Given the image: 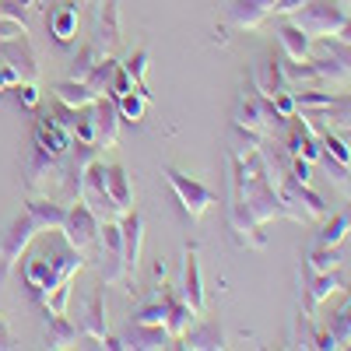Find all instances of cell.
<instances>
[{"mask_svg":"<svg viewBox=\"0 0 351 351\" xmlns=\"http://www.w3.org/2000/svg\"><path fill=\"white\" fill-rule=\"evenodd\" d=\"M228 232L239 246L263 250L267 236L260 232V225H267L274 218H288L278 186L271 183L267 165H263L260 144H246L228 152Z\"/></svg>","mask_w":351,"mask_h":351,"instance_id":"1","label":"cell"},{"mask_svg":"<svg viewBox=\"0 0 351 351\" xmlns=\"http://www.w3.org/2000/svg\"><path fill=\"white\" fill-rule=\"evenodd\" d=\"M285 123H288V120H281V116L274 112V106L263 99V95L253 92V84L239 92V99H236V116H232V127H239V130H246V134H253V137L263 141V137L281 134Z\"/></svg>","mask_w":351,"mask_h":351,"instance_id":"2","label":"cell"},{"mask_svg":"<svg viewBox=\"0 0 351 351\" xmlns=\"http://www.w3.org/2000/svg\"><path fill=\"white\" fill-rule=\"evenodd\" d=\"M348 18L351 14H348V8L341 4V0H309L306 8H299L295 14H291V21L313 39H334Z\"/></svg>","mask_w":351,"mask_h":351,"instance_id":"3","label":"cell"},{"mask_svg":"<svg viewBox=\"0 0 351 351\" xmlns=\"http://www.w3.org/2000/svg\"><path fill=\"white\" fill-rule=\"evenodd\" d=\"M165 180H169V186H172L176 200H180V208H183V215H186L190 221L204 218V211H208L211 204H218L215 190H208L200 180H193V176L180 172L176 165H165Z\"/></svg>","mask_w":351,"mask_h":351,"instance_id":"4","label":"cell"},{"mask_svg":"<svg viewBox=\"0 0 351 351\" xmlns=\"http://www.w3.org/2000/svg\"><path fill=\"white\" fill-rule=\"evenodd\" d=\"M99 260H102V263H99L102 285H120V281H127L120 221H102V228H99Z\"/></svg>","mask_w":351,"mask_h":351,"instance_id":"5","label":"cell"},{"mask_svg":"<svg viewBox=\"0 0 351 351\" xmlns=\"http://www.w3.org/2000/svg\"><path fill=\"white\" fill-rule=\"evenodd\" d=\"M21 278H25V285H28V295H32L39 306L49 299V291L60 285V281H71V278H60V271L53 267V260L46 256L43 246H39L36 253L25 250V256H21Z\"/></svg>","mask_w":351,"mask_h":351,"instance_id":"6","label":"cell"},{"mask_svg":"<svg viewBox=\"0 0 351 351\" xmlns=\"http://www.w3.org/2000/svg\"><path fill=\"white\" fill-rule=\"evenodd\" d=\"M71 130L64 127L60 112H36V123H32V144L28 148H36L39 155L46 158H64L67 148H71Z\"/></svg>","mask_w":351,"mask_h":351,"instance_id":"7","label":"cell"},{"mask_svg":"<svg viewBox=\"0 0 351 351\" xmlns=\"http://www.w3.org/2000/svg\"><path fill=\"white\" fill-rule=\"evenodd\" d=\"M99 228H102V221L88 211V204L84 200H74V204H67V218H64V239L77 250V253H92L95 246H99Z\"/></svg>","mask_w":351,"mask_h":351,"instance_id":"8","label":"cell"},{"mask_svg":"<svg viewBox=\"0 0 351 351\" xmlns=\"http://www.w3.org/2000/svg\"><path fill=\"white\" fill-rule=\"evenodd\" d=\"M39 236H43V225H39V218L25 208V211H21V215L8 225L4 239H0V263H4V267H14V263L25 256V250L32 246Z\"/></svg>","mask_w":351,"mask_h":351,"instance_id":"9","label":"cell"},{"mask_svg":"<svg viewBox=\"0 0 351 351\" xmlns=\"http://www.w3.org/2000/svg\"><path fill=\"white\" fill-rule=\"evenodd\" d=\"M302 313L306 316H316V309L324 306L330 295H337V291H348V278L341 274V267L334 271H324V274H313L306 263H302Z\"/></svg>","mask_w":351,"mask_h":351,"instance_id":"10","label":"cell"},{"mask_svg":"<svg viewBox=\"0 0 351 351\" xmlns=\"http://www.w3.org/2000/svg\"><path fill=\"white\" fill-rule=\"evenodd\" d=\"M81 200L88 204V211H92L99 221H116L120 211H116V204L106 190V162L95 158L92 165L84 169V183H81Z\"/></svg>","mask_w":351,"mask_h":351,"instance_id":"11","label":"cell"},{"mask_svg":"<svg viewBox=\"0 0 351 351\" xmlns=\"http://www.w3.org/2000/svg\"><path fill=\"white\" fill-rule=\"evenodd\" d=\"M285 127H288V130H285V152H288V158H306V162H313V165L324 158V148H319L316 130L302 120L299 112L291 116Z\"/></svg>","mask_w":351,"mask_h":351,"instance_id":"12","label":"cell"},{"mask_svg":"<svg viewBox=\"0 0 351 351\" xmlns=\"http://www.w3.org/2000/svg\"><path fill=\"white\" fill-rule=\"evenodd\" d=\"M180 295L190 302V309L197 316H204V309H208V295H204V274H200V250H197V243L183 246V288H180Z\"/></svg>","mask_w":351,"mask_h":351,"instance_id":"13","label":"cell"},{"mask_svg":"<svg viewBox=\"0 0 351 351\" xmlns=\"http://www.w3.org/2000/svg\"><path fill=\"white\" fill-rule=\"evenodd\" d=\"M250 84H253V92L263 95L267 102H274L281 92H288V81H285V71H281V56H267V60H260L253 71H250Z\"/></svg>","mask_w":351,"mask_h":351,"instance_id":"14","label":"cell"},{"mask_svg":"<svg viewBox=\"0 0 351 351\" xmlns=\"http://www.w3.org/2000/svg\"><path fill=\"white\" fill-rule=\"evenodd\" d=\"M77 330H81V337H92V341L106 344V337H109V319H106V295H102V288H92V295L84 299Z\"/></svg>","mask_w":351,"mask_h":351,"instance_id":"15","label":"cell"},{"mask_svg":"<svg viewBox=\"0 0 351 351\" xmlns=\"http://www.w3.org/2000/svg\"><path fill=\"white\" fill-rule=\"evenodd\" d=\"M0 60L11 64L21 74V81H36L39 77V60H36V49H32V43H28V36L0 43Z\"/></svg>","mask_w":351,"mask_h":351,"instance_id":"16","label":"cell"},{"mask_svg":"<svg viewBox=\"0 0 351 351\" xmlns=\"http://www.w3.org/2000/svg\"><path fill=\"white\" fill-rule=\"evenodd\" d=\"M123 232V263H127V278H137L141 267V243H144V218L137 215V208H130L127 215L116 218Z\"/></svg>","mask_w":351,"mask_h":351,"instance_id":"17","label":"cell"},{"mask_svg":"<svg viewBox=\"0 0 351 351\" xmlns=\"http://www.w3.org/2000/svg\"><path fill=\"white\" fill-rule=\"evenodd\" d=\"M120 0H102L99 4V28H95V46L102 56H112L120 49Z\"/></svg>","mask_w":351,"mask_h":351,"instance_id":"18","label":"cell"},{"mask_svg":"<svg viewBox=\"0 0 351 351\" xmlns=\"http://www.w3.org/2000/svg\"><path fill=\"white\" fill-rule=\"evenodd\" d=\"M274 8H278V0H232L228 21L236 28L253 32V28H260L267 18H274Z\"/></svg>","mask_w":351,"mask_h":351,"instance_id":"19","label":"cell"},{"mask_svg":"<svg viewBox=\"0 0 351 351\" xmlns=\"http://www.w3.org/2000/svg\"><path fill=\"white\" fill-rule=\"evenodd\" d=\"M92 112H95V134H99V148H112V144L120 141V123H123L120 109H116V102H112L109 95H102V99H95Z\"/></svg>","mask_w":351,"mask_h":351,"instance_id":"20","label":"cell"},{"mask_svg":"<svg viewBox=\"0 0 351 351\" xmlns=\"http://www.w3.org/2000/svg\"><path fill=\"white\" fill-rule=\"evenodd\" d=\"M162 299H165V330H169L172 341H180L190 330V324L197 319V313L190 309V302L183 295H176V291H169V288H162Z\"/></svg>","mask_w":351,"mask_h":351,"instance_id":"21","label":"cell"},{"mask_svg":"<svg viewBox=\"0 0 351 351\" xmlns=\"http://www.w3.org/2000/svg\"><path fill=\"white\" fill-rule=\"evenodd\" d=\"M183 344L180 348H193V351H218V348H225V330H221V324L211 316V319H204V324H190V330L180 337Z\"/></svg>","mask_w":351,"mask_h":351,"instance_id":"22","label":"cell"},{"mask_svg":"<svg viewBox=\"0 0 351 351\" xmlns=\"http://www.w3.org/2000/svg\"><path fill=\"white\" fill-rule=\"evenodd\" d=\"M172 337L165 327H148V324H134L127 319V327L120 334V344L123 348H141V351H155V348H165Z\"/></svg>","mask_w":351,"mask_h":351,"instance_id":"23","label":"cell"},{"mask_svg":"<svg viewBox=\"0 0 351 351\" xmlns=\"http://www.w3.org/2000/svg\"><path fill=\"white\" fill-rule=\"evenodd\" d=\"M278 43H281V53L285 60H295V64H306L313 56V36H306L295 21H285L278 28Z\"/></svg>","mask_w":351,"mask_h":351,"instance_id":"24","label":"cell"},{"mask_svg":"<svg viewBox=\"0 0 351 351\" xmlns=\"http://www.w3.org/2000/svg\"><path fill=\"white\" fill-rule=\"evenodd\" d=\"M106 190H109V197H112V204H116V211H120V215H127L134 208V186H130L127 169L120 162L106 165Z\"/></svg>","mask_w":351,"mask_h":351,"instance_id":"25","label":"cell"},{"mask_svg":"<svg viewBox=\"0 0 351 351\" xmlns=\"http://www.w3.org/2000/svg\"><path fill=\"white\" fill-rule=\"evenodd\" d=\"M53 99L60 102V106H67V109H88V106H95V92L88 88V81H60L53 88Z\"/></svg>","mask_w":351,"mask_h":351,"instance_id":"26","label":"cell"},{"mask_svg":"<svg viewBox=\"0 0 351 351\" xmlns=\"http://www.w3.org/2000/svg\"><path fill=\"white\" fill-rule=\"evenodd\" d=\"M77 21H81L77 4H60V8L49 14V32H53V39L60 43V46L74 43V36H77Z\"/></svg>","mask_w":351,"mask_h":351,"instance_id":"27","label":"cell"},{"mask_svg":"<svg viewBox=\"0 0 351 351\" xmlns=\"http://www.w3.org/2000/svg\"><path fill=\"white\" fill-rule=\"evenodd\" d=\"M77 337H81V330L67 319V313L64 316L46 313V348H71V344H77Z\"/></svg>","mask_w":351,"mask_h":351,"instance_id":"28","label":"cell"},{"mask_svg":"<svg viewBox=\"0 0 351 351\" xmlns=\"http://www.w3.org/2000/svg\"><path fill=\"white\" fill-rule=\"evenodd\" d=\"M112 102H116V109H120L123 120L141 123V120H144V112H148V106H152V95H148V88H130L127 95L112 99Z\"/></svg>","mask_w":351,"mask_h":351,"instance_id":"29","label":"cell"},{"mask_svg":"<svg viewBox=\"0 0 351 351\" xmlns=\"http://www.w3.org/2000/svg\"><path fill=\"white\" fill-rule=\"evenodd\" d=\"M341 250L337 246H313L309 253H306V267L313 271V274H324V271H334V267H341Z\"/></svg>","mask_w":351,"mask_h":351,"instance_id":"30","label":"cell"},{"mask_svg":"<svg viewBox=\"0 0 351 351\" xmlns=\"http://www.w3.org/2000/svg\"><path fill=\"white\" fill-rule=\"evenodd\" d=\"M348 232H351V221H348V215L341 211V215H334L324 228L316 232V246H341Z\"/></svg>","mask_w":351,"mask_h":351,"instance_id":"31","label":"cell"},{"mask_svg":"<svg viewBox=\"0 0 351 351\" xmlns=\"http://www.w3.org/2000/svg\"><path fill=\"white\" fill-rule=\"evenodd\" d=\"M99 60H102V49H99L95 43L81 46V53H77L74 60H71V71H67V77H71V81H84V77H88V71H92Z\"/></svg>","mask_w":351,"mask_h":351,"instance_id":"32","label":"cell"},{"mask_svg":"<svg viewBox=\"0 0 351 351\" xmlns=\"http://www.w3.org/2000/svg\"><path fill=\"white\" fill-rule=\"evenodd\" d=\"M130 319H134V324H148V327H165V299L155 295L152 302L137 306V309L130 313Z\"/></svg>","mask_w":351,"mask_h":351,"instance_id":"33","label":"cell"},{"mask_svg":"<svg viewBox=\"0 0 351 351\" xmlns=\"http://www.w3.org/2000/svg\"><path fill=\"white\" fill-rule=\"evenodd\" d=\"M112 71H116V60H112V56H102V60L92 67V71H88V88H92V92L102 99L106 92H109V77H112Z\"/></svg>","mask_w":351,"mask_h":351,"instance_id":"34","label":"cell"},{"mask_svg":"<svg viewBox=\"0 0 351 351\" xmlns=\"http://www.w3.org/2000/svg\"><path fill=\"white\" fill-rule=\"evenodd\" d=\"M327 330L334 334L337 348H351V302H348L344 309H337V313L330 316V324H327Z\"/></svg>","mask_w":351,"mask_h":351,"instance_id":"35","label":"cell"},{"mask_svg":"<svg viewBox=\"0 0 351 351\" xmlns=\"http://www.w3.org/2000/svg\"><path fill=\"white\" fill-rule=\"evenodd\" d=\"M148 60H152V53L144 49V46H141L137 53H130L127 60H123V71L134 77V84H137V88H144V74H148Z\"/></svg>","mask_w":351,"mask_h":351,"instance_id":"36","label":"cell"},{"mask_svg":"<svg viewBox=\"0 0 351 351\" xmlns=\"http://www.w3.org/2000/svg\"><path fill=\"white\" fill-rule=\"evenodd\" d=\"M130 88H137L134 77L123 71V64H116V71H112V77H109V92H106V95H109V99H120V95L130 92Z\"/></svg>","mask_w":351,"mask_h":351,"instance_id":"37","label":"cell"},{"mask_svg":"<svg viewBox=\"0 0 351 351\" xmlns=\"http://www.w3.org/2000/svg\"><path fill=\"white\" fill-rule=\"evenodd\" d=\"M11 92L18 95V102H21L25 109H39V84H36V81H18Z\"/></svg>","mask_w":351,"mask_h":351,"instance_id":"38","label":"cell"},{"mask_svg":"<svg viewBox=\"0 0 351 351\" xmlns=\"http://www.w3.org/2000/svg\"><path fill=\"white\" fill-rule=\"evenodd\" d=\"M18 36H28L25 21H18V18H8V14H0V43H4V39H18Z\"/></svg>","mask_w":351,"mask_h":351,"instance_id":"39","label":"cell"},{"mask_svg":"<svg viewBox=\"0 0 351 351\" xmlns=\"http://www.w3.org/2000/svg\"><path fill=\"white\" fill-rule=\"evenodd\" d=\"M288 176L299 183H313V162L306 158H288Z\"/></svg>","mask_w":351,"mask_h":351,"instance_id":"40","label":"cell"},{"mask_svg":"<svg viewBox=\"0 0 351 351\" xmlns=\"http://www.w3.org/2000/svg\"><path fill=\"white\" fill-rule=\"evenodd\" d=\"M18 81H21V74H18L11 64H0V92H11Z\"/></svg>","mask_w":351,"mask_h":351,"instance_id":"41","label":"cell"},{"mask_svg":"<svg viewBox=\"0 0 351 351\" xmlns=\"http://www.w3.org/2000/svg\"><path fill=\"white\" fill-rule=\"evenodd\" d=\"M306 4H309V0H278L274 14H278V18H291V14H295L299 8H306Z\"/></svg>","mask_w":351,"mask_h":351,"instance_id":"42","label":"cell"},{"mask_svg":"<svg viewBox=\"0 0 351 351\" xmlns=\"http://www.w3.org/2000/svg\"><path fill=\"white\" fill-rule=\"evenodd\" d=\"M11 348H21L18 337L11 334V327L4 324V316H0V351H11Z\"/></svg>","mask_w":351,"mask_h":351,"instance_id":"43","label":"cell"},{"mask_svg":"<svg viewBox=\"0 0 351 351\" xmlns=\"http://www.w3.org/2000/svg\"><path fill=\"white\" fill-rule=\"evenodd\" d=\"M334 39H337V43H344V46H351V18H348V21L341 25V32H337Z\"/></svg>","mask_w":351,"mask_h":351,"instance_id":"44","label":"cell"},{"mask_svg":"<svg viewBox=\"0 0 351 351\" xmlns=\"http://www.w3.org/2000/svg\"><path fill=\"white\" fill-rule=\"evenodd\" d=\"M337 186H341V190H344V193L351 197V165L344 169V176H341V183H337Z\"/></svg>","mask_w":351,"mask_h":351,"instance_id":"45","label":"cell"},{"mask_svg":"<svg viewBox=\"0 0 351 351\" xmlns=\"http://www.w3.org/2000/svg\"><path fill=\"white\" fill-rule=\"evenodd\" d=\"M8 274H11V267H4V263H0V288L8 285Z\"/></svg>","mask_w":351,"mask_h":351,"instance_id":"46","label":"cell"},{"mask_svg":"<svg viewBox=\"0 0 351 351\" xmlns=\"http://www.w3.org/2000/svg\"><path fill=\"white\" fill-rule=\"evenodd\" d=\"M341 130H344V137H348V141H351V116H348V120H344V123H341Z\"/></svg>","mask_w":351,"mask_h":351,"instance_id":"47","label":"cell"},{"mask_svg":"<svg viewBox=\"0 0 351 351\" xmlns=\"http://www.w3.org/2000/svg\"><path fill=\"white\" fill-rule=\"evenodd\" d=\"M11 4H14V8H21V11H25V8H32V0H11Z\"/></svg>","mask_w":351,"mask_h":351,"instance_id":"48","label":"cell"},{"mask_svg":"<svg viewBox=\"0 0 351 351\" xmlns=\"http://www.w3.org/2000/svg\"><path fill=\"white\" fill-rule=\"evenodd\" d=\"M344 215H348V221H351V204H348V208H344Z\"/></svg>","mask_w":351,"mask_h":351,"instance_id":"49","label":"cell"}]
</instances>
